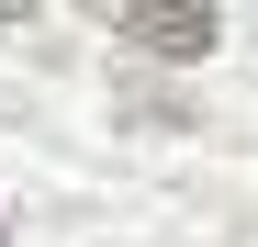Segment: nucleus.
I'll use <instances>...</instances> for the list:
<instances>
[{
  "mask_svg": "<svg viewBox=\"0 0 258 247\" xmlns=\"http://www.w3.org/2000/svg\"><path fill=\"white\" fill-rule=\"evenodd\" d=\"M0 247H12V225H0Z\"/></svg>",
  "mask_w": 258,
  "mask_h": 247,
  "instance_id": "nucleus-2",
  "label": "nucleus"
},
{
  "mask_svg": "<svg viewBox=\"0 0 258 247\" xmlns=\"http://www.w3.org/2000/svg\"><path fill=\"white\" fill-rule=\"evenodd\" d=\"M112 34H123V45H146V56H202L225 23H213L202 0H123V12H112Z\"/></svg>",
  "mask_w": 258,
  "mask_h": 247,
  "instance_id": "nucleus-1",
  "label": "nucleus"
}]
</instances>
